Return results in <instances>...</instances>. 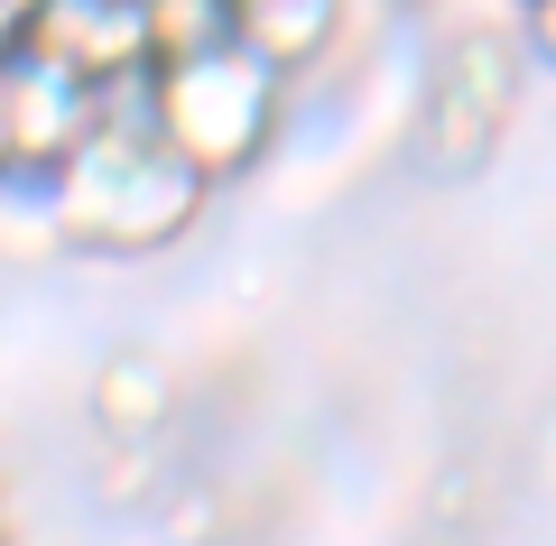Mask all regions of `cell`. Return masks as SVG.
I'll use <instances>...</instances> for the list:
<instances>
[{
    "mask_svg": "<svg viewBox=\"0 0 556 546\" xmlns=\"http://www.w3.org/2000/svg\"><path fill=\"white\" fill-rule=\"evenodd\" d=\"M0 176H10V139H0Z\"/></svg>",
    "mask_w": 556,
    "mask_h": 546,
    "instance_id": "7c38bea8",
    "label": "cell"
},
{
    "mask_svg": "<svg viewBox=\"0 0 556 546\" xmlns=\"http://www.w3.org/2000/svg\"><path fill=\"white\" fill-rule=\"evenodd\" d=\"M519 47L538 65H556V0H519Z\"/></svg>",
    "mask_w": 556,
    "mask_h": 546,
    "instance_id": "30bf717a",
    "label": "cell"
},
{
    "mask_svg": "<svg viewBox=\"0 0 556 546\" xmlns=\"http://www.w3.org/2000/svg\"><path fill=\"white\" fill-rule=\"evenodd\" d=\"M204 195H214V186L149 130V84H121V93L102 102L93 139L47 176V204H56L65 251H102V259L177 251V241L204 223Z\"/></svg>",
    "mask_w": 556,
    "mask_h": 546,
    "instance_id": "6da1fadb",
    "label": "cell"
},
{
    "mask_svg": "<svg viewBox=\"0 0 556 546\" xmlns=\"http://www.w3.org/2000/svg\"><path fill=\"white\" fill-rule=\"evenodd\" d=\"M20 47H38L47 65L84 75L93 93L149 84V65H159L149 0H28V10H20Z\"/></svg>",
    "mask_w": 556,
    "mask_h": 546,
    "instance_id": "277c9868",
    "label": "cell"
},
{
    "mask_svg": "<svg viewBox=\"0 0 556 546\" xmlns=\"http://www.w3.org/2000/svg\"><path fill=\"white\" fill-rule=\"evenodd\" d=\"M47 251H65L47 176H0V259H47Z\"/></svg>",
    "mask_w": 556,
    "mask_h": 546,
    "instance_id": "ba28073f",
    "label": "cell"
},
{
    "mask_svg": "<svg viewBox=\"0 0 556 546\" xmlns=\"http://www.w3.org/2000/svg\"><path fill=\"white\" fill-rule=\"evenodd\" d=\"M519 28H473V38H445L437 56V84H427V120H417V139H427V167H482L492 157V139L510 130L519 112Z\"/></svg>",
    "mask_w": 556,
    "mask_h": 546,
    "instance_id": "3957f363",
    "label": "cell"
},
{
    "mask_svg": "<svg viewBox=\"0 0 556 546\" xmlns=\"http://www.w3.org/2000/svg\"><path fill=\"white\" fill-rule=\"evenodd\" d=\"M93 417H102V435H121V445H139V435H159V417H167V380L139 361V352H121L112 371L93 380Z\"/></svg>",
    "mask_w": 556,
    "mask_h": 546,
    "instance_id": "52a82bcc",
    "label": "cell"
},
{
    "mask_svg": "<svg viewBox=\"0 0 556 546\" xmlns=\"http://www.w3.org/2000/svg\"><path fill=\"white\" fill-rule=\"evenodd\" d=\"M10 47H20V10H10V0H0V56H10Z\"/></svg>",
    "mask_w": 556,
    "mask_h": 546,
    "instance_id": "8fae6325",
    "label": "cell"
},
{
    "mask_svg": "<svg viewBox=\"0 0 556 546\" xmlns=\"http://www.w3.org/2000/svg\"><path fill=\"white\" fill-rule=\"evenodd\" d=\"M102 102L84 75H65V65H47L38 47H10L0 56V139H10V176H56L65 157L93 139Z\"/></svg>",
    "mask_w": 556,
    "mask_h": 546,
    "instance_id": "5b68a950",
    "label": "cell"
},
{
    "mask_svg": "<svg viewBox=\"0 0 556 546\" xmlns=\"http://www.w3.org/2000/svg\"><path fill=\"white\" fill-rule=\"evenodd\" d=\"M298 75L269 65L260 47L214 38L195 56H159L149 65V130L204 176V186H241L251 167H269L278 130H288Z\"/></svg>",
    "mask_w": 556,
    "mask_h": 546,
    "instance_id": "7a4b0ae2",
    "label": "cell"
},
{
    "mask_svg": "<svg viewBox=\"0 0 556 546\" xmlns=\"http://www.w3.org/2000/svg\"><path fill=\"white\" fill-rule=\"evenodd\" d=\"M353 10L362 0H232V38L260 47L269 65H288V75H306V65H325L343 47Z\"/></svg>",
    "mask_w": 556,
    "mask_h": 546,
    "instance_id": "8992f818",
    "label": "cell"
},
{
    "mask_svg": "<svg viewBox=\"0 0 556 546\" xmlns=\"http://www.w3.org/2000/svg\"><path fill=\"white\" fill-rule=\"evenodd\" d=\"M0 546H10V537H0Z\"/></svg>",
    "mask_w": 556,
    "mask_h": 546,
    "instance_id": "4fadbf2b",
    "label": "cell"
},
{
    "mask_svg": "<svg viewBox=\"0 0 556 546\" xmlns=\"http://www.w3.org/2000/svg\"><path fill=\"white\" fill-rule=\"evenodd\" d=\"M149 38L159 56H195V47L232 38V0H149Z\"/></svg>",
    "mask_w": 556,
    "mask_h": 546,
    "instance_id": "9c48e42d",
    "label": "cell"
}]
</instances>
